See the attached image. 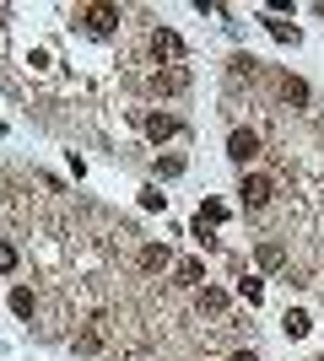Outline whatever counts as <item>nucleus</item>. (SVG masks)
Here are the masks:
<instances>
[{
    "mask_svg": "<svg viewBox=\"0 0 324 361\" xmlns=\"http://www.w3.org/2000/svg\"><path fill=\"white\" fill-rule=\"evenodd\" d=\"M238 195H244L248 211H260V205H270V195H276V183L265 178V173H244V183H238Z\"/></svg>",
    "mask_w": 324,
    "mask_h": 361,
    "instance_id": "obj_2",
    "label": "nucleus"
},
{
    "mask_svg": "<svg viewBox=\"0 0 324 361\" xmlns=\"http://www.w3.org/2000/svg\"><path fill=\"white\" fill-rule=\"evenodd\" d=\"M195 243H200V248H211V243H216L211 238V221H200V216H195Z\"/></svg>",
    "mask_w": 324,
    "mask_h": 361,
    "instance_id": "obj_20",
    "label": "nucleus"
},
{
    "mask_svg": "<svg viewBox=\"0 0 324 361\" xmlns=\"http://www.w3.org/2000/svg\"><path fill=\"white\" fill-rule=\"evenodd\" d=\"M179 173H184V162H179V157H162V162H157V178H179Z\"/></svg>",
    "mask_w": 324,
    "mask_h": 361,
    "instance_id": "obj_17",
    "label": "nucleus"
},
{
    "mask_svg": "<svg viewBox=\"0 0 324 361\" xmlns=\"http://www.w3.org/2000/svg\"><path fill=\"white\" fill-rule=\"evenodd\" d=\"M265 27L276 32L281 44H297V38H303V32H297V22H265Z\"/></svg>",
    "mask_w": 324,
    "mask_h": 361,
    "instance_id": "obj_15",
    "label": "nucleus"
},
{
    "mask_svg": "<svg viewBox=\"0 0 324 361\" xmlns=\"http://www.w3.org/2000/svg\"><path fill=\"white\" fill-rule=\"evenodd\" d=\"M16 270V248L11 243H0V275H11Z\"/></svg>",
    "mask_w": 324,
    "mask_h": 361,
    "instance_id": "obj_18",
    "label": "nucleus"
},
{
    "mask_svg": "<svg viewBox=\"0 0 324 361\" xmlns=\"http://www.w3.org/2000/svg\"><path fill=\"white\" fill-rule=\"evenodd\" d=\"M319 361H324V356H319Z\"/></svg>",
    "mask_w": 324,
    "mask_h": 361,
    "instance_id": "obj_22",
    "label": "nucleus"
},
{
    "mask_svg": "<svg viewBox=\"0 0 324 361\" xmlns=\"http://www.w3.org/2000/svg\"><path fill=\"white\" fill-rule=\"evenodd\" d=\"M227 157L238 167H248L254 157H260V135H254V130H232V135H227Z\"/></svg>",
    "mask_w": 324,
    "mask_h": 361,
    "instance_id": "obj_3",
    "label": "nucleus"
},
{
    "mask_svg": "<svg viewBox=\"0 0 324 361\" xmlns=\"http://www.w3.org/2000/svg\"><path fill=\"white\" fill-rule=\"evenodd\" d=\"M76 22L92 32V38H108V32L119 27V6H76Z\"/></svg>",
    "mask_w": 324,
    "mask_h": 361,
    "instance_id": "obj_1",
    "label": "nucleus"
},
{
    "mask_svg": "<svg viewBox=\"0 0 324 361\" xmlns=\"http://www.w3.org/2000/svg\"><path fill=\"white\" fill-rule=\"evenodd\" d=\"M184 87H189V71H184V65H168V71L152 75V92H168V97H173V92H184Z\"/></svg>",
    "mask_w": 324,
    "mask_h": 361,
    "instance_id": "obj_4",
    "label": "nucleus"
},
{
    "mask_svg": "<svg viewBox=\"0 0 324 361\" xmlns=\"http://www.w3.org/2000/svg\"><path fill=\"white\" fill-rule=\"evenodd\" d=\"M281 92H287V103H308V81H297V75H287Z\"/></svg>",
    "mask_w": 324,
    "mask_h": 361,
    "instance_id": "obj_12",
    "label": "nucleus"
},
{
    "mask_svg": "<svg viewBox=\"0 0 324 361\" xmlns=\"http://www.w3.org/2000/svg\"><path fill=\"white\" fill-rule=\"evenodd\" d=\"M152 54H157V60H179V54H184V38L168 32V27H157L152 32Z\"/></svg>",
    "mask_w": 324,
    "mask_h": 361,
    "instance_id": "obj_5",
    "label": "nucleus"
},
{
    "mask_svg": "<svg viewBox=\"0 0 324 361\" xmlns=\"http://www.w3.org/2000/svg\"><path fill=\"white\" fill-rule=\"evenodd\" d=\"M168 248H162V243H146V248H140V270H168Z\"/></svg>",
    "mask_w": 324,
    "mask_h": 361,
    "instance_id": "obj_7",
    "label": "nucleus"
},
{
    "mask_svg": "<svg viewBox=\"0 0 324 361\" xmlns=\"http://www.w3.org/2000/svg\"><path fill=\"white\" fill-rule=\"evenodd\" d=\"M200 275H205L200 259H184V264H179V281H184V286H200Z\"/></svg>",
    "mask_w": 324,
    "mask_h": 361,
    "instance_id": "obj_13",
    "label": "nucleus"
},
{
    "mask_svg": "<svg viewBox=\"0 0 324 361\" xmlns=\"http://www.w3.org/2000/svg\"><path fill=\"white\" fill-rule=\"evenodd\" d=\"M146 135H152V140L179 135V119H168V114H152V119H146Z\"/></svg>",
    "mask_w": 324,
    "mask_h": 361,
    "instance_id": "obj_8",
    "label": "nucleus"
},
{
    "mask_svg": "<svg viewBox=\"0 0 324 361\" xmlns=\"http://www.w3.org/2000/svg\"><path fill=\"white\" fill-rule=\"evenodd\" d=\"M281 329H287V340H303V334L313 329V318L303 313V307H287V318H281Z\"/></svg>",
    "mask_w": 324,
    "mask_h": 361,
    "instance_id": "obj_6",
    "label": "nucleus"
},
{
    "mask_svg": "<svg viewBox=\"0 0 324 361\" xmlns=\"http://www.w3.org/2000/svg\"><path fill=\"white\" fill-rule=\"evenodd\" d=\"M11 313H16V318H32V291H28V286L11 291Z\"/></svg>",
    "mask_w": 324,
    "mask_h": 361,
    "instance_id": "obj_11",
    "label": "nucleus"
},
{
    "mask_svg": "<svg viewBox=\"0 0 324 361\" xmlns=\"http://www.w3.org/2000/svg\"><path fill=\"white\" fill-rule=\"evenodd\" d=\"M200 313H216V318H222V313H227V291L205 286V291H200Z\"/></svg>",
    "mask_w": 324,
    "mask_h": 361,
    "instance_id": "obj_9",
    "label": "nucleus"
},
{
    "mask_svg": "<svg viewBox=\"0 0 324 361\" xmlns=\"http://www.w3.org/2000/svg\"><path fill=\"white\" fill-rule=\"evenodd\" d=\"M97 324H103V318H97ZM97 324L76 334V350H87V356H92V350H103V329H97Z\"/></svg>",
    "mask_w": 324,
    "mask_h": 361,
    "instance_id": "obj_10",
    "label": "nucleus"
},
{
    "mask_svg": "<svg viewBox=\"0 0 324 361\" xmlns=\"http://www.w3.org/2000/svg\"><path fill=\"white\" fill-rule=\"evenodd\" d=\"M200 221H227V205H222V200H205V205H200Z\"/></svg>",
    "mask_w": 324,
    "mask_h": 361,
    "instance_id": "obj_16",
    "label": "nucleus"
},
{
    "mask_svg": "<svg viewBox=\"0 0 324 361\" xmlns=\"http://www.w3.org/2000/svg\"><path fill=\"white\" fill-rule=\"evenodd\" d=\"M260 264H265V270H281V264H287V254H281L276 243H260Z\"/></svg>",
    "mask_w": 324,
    "mask_h": 361,
    "instance_id": "obj_14",
    "label": "nucleus"
},
{
    "mask_svg": "<svg viewBox=\"0 0 324 361\" xmlns=\"http://www.w3.org/2000/svg\"><path fill=\"white\" fill-rule=\"evenodd\" d=\"M238 291H244V297H248V307H254V302L265 297V286H260V281H238Z\"/></svg>",
    "mask_w": 324,
    "mask_h": 361,
    "instance_id": "obj_19",
    "label": "nucleus"
},
{
    "mask_svg": "<svg viewBox=\"0 0 324 361\" xmlns=\"http://www.w3.org/2000/svg\"><path fill=\"white\" fill-rule=\"evenodd\" d=\"M232 361H260V356H254V350H232Z\"/></svg>",
    "mask_w": 324,
    "mask_h": 361,
    "instance_id": "obj_21",
    "label": "nucleus"
}]
</instances>
